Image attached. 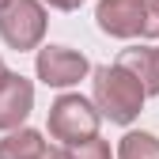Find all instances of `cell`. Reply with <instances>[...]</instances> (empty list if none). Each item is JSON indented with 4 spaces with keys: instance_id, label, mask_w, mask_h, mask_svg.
Segmentation results:
<instances>
[{
    "instance_id": "cell-1",
    "label": "cell",
    "mask_w": 159,
    "mask_h": 159,
    "mask_svg": "<svg viewBox=\"0 0 159 159\" xmlns=\"http://www.w3.org/2000/svg\"><path fill=\"white\" fill-rule=\"evenodd\" d=\"M144 98H148L144 84L125 65L95 68V106L102 110V117H110V121H117V125H129L133 117L140 114Z\"/></svg>"
},
{
    "instance_id": "cell-2",
    "label": "cell",
    "mask_w": 159,
    "mask_h": 159,
    "mask_svg": "<svg viewBox=\"0 0 159 159\" xmlns=\"http://www.w3.org/2000/svg\"><path fill=\"white\" fill-rule=\"evenodd\" d=\"M95 19L114 38H159V0H98Z\"/></svg>"
},
{
    "instance_id": "cell-3",
    "label": "cell",
    "mask_w": 159,
    "mask_h": 159,
    "mask_svg": "<svg viewBox=\"0 0 159 159\" xmlns=\"http://www.w3.org/2000/svg\"><path fill=\"white\" fill-rule=\"evenodd\" d=\"M98 117H102V110L95 102H87L84 95H61L49 106V136L72 148L98 133Z\"/></svg>"
},
{
    "instance_id": "cell-4",
    "label": "cell",
    "mask_w": 159,
    "mask_h": 159,
    "mask_svg": "<svg viewBox=\"0 0 159 159\" xmlns=\"http://www.w3.org/2000/svg\"><path fill=\"white\" fill-rule=\"evenodd\" d=\"M46 34V8L38 0H11L0 11V38L11 49H34Z\"/></svg>"
},
{
    "instance_id": "cell-5",
    "label": "cell",
    "mask_w": 159,
    "mask_h": 159,
    "mask_svg": "<svg viewBox=\"0 0 159 159\" xmlns=\"http://www.w3.org/2000/svg\"><path fill=\"white\" fill-rule=\"evenodd\" d=\"M38 80H42L46 87H72L80 84L91 65H87V57L80 53V49H68V46H46V49H38Z\"/></svg>"
},
{
    "instance_id": "cell-6",
    "label": "cell",
    "mask_w": 159,
    "mask_h": 159,
    "mask_svg": "<svg viewBox=\"0 0 159 159\" xmlns=\"http://www.w3.org/2000/svg\"><path fill=\"white\" fill-rule=\"evenodd\" d=\"M34 110V87H30V80L23 76H8L4 84H0V129L11 133L27 121V114Z\"/></svg>"
},
{
    "instance_id": "cell-7",
    "label": "cell",
    "mask_w": 159,
    "mask_h": 159,
    "mask_svg": "<svg viewBox=\"0 0 159 159\" xmlns=\"http://www.w3.org/2000/svg\"><path fill=\"white\" fill-rule=\"evenodd\" d=\"M117 65H125L136 80H140L148 95H159V49H152V46H133V49H121Z\"/></svg>"
},
{
    "instance_id": "cell-8",
    "label": "cell",
    "mask_w": 159,
    "mask_h": 159,
    "mask_svg": "<svg viewBox=\"0 0 159 159\" xmlns=\"http://www.w3.org/2000/svg\"><path fill=\"white\" fill-rule=\"evenodd\" d=\"M42 148H46V140L38 129H11L0 140V159H34Z\"/></svg>"
},
{
    "instance_id": "cell-9",
    "label": "cell",
    "mask_w": 159,
    "mask_h": 159,
    "mask_svg": "<svg viewBox=\"0 0 159 159\" xmlns=\"http://www.w3.org/2000/svg\"><path fill=\"white\" fill-rule=\"evenodd\" d=\"M117 159H159V136L152 133H125Z\"/></svg>"
},
{
    "instance_id": "cell-10",
    "label": "cell",
    "mask_w": 159,
    "mask_h": 159,
    "mask_svg": "<svg viewBox=\"0 0 159 159\" xmlns=\"http://www.w3.org/2000/svg\"><path fill=\"white\" fill-rule=\"evenodd\" d=\"M68 155L72 159H114V152H110V144L102 140V136H87V140H80V144H72L68 148Z\"/></svg>"
},
{
    "instance_id": "cell-11",
    "label": "cell",
    "mask_w": 159,
    "mask_h": 159,
    "mask_svg": "<svg viewBox=\"0 0 159 159\" xmlns=\"http://www.w3.org/2000/svg\"><path fill=\"white\" fill-rule=\"evenodd\" d=\"M34 159H72V155H68V144H46Z\"/></svg>"
},
{
    "instance_id": "cell-12",
    "label": "cell",
    "mask_w": 159,
    "mask_h": 159,
    "mask_svg": "<svg viewBox=\"0 0 159 159\" xmlns=\"http://www.w3.org/2000/svg\"><path fill=\"white\" fill-rule=\"evenodd\" d=\"M46 4H49V8H57V11H76L84 0H46Z\"/></svg>"
},
{
    "instance_id": "cell-13",
    "label": "cell",
    "mask_w": 159,
    "mask_h": 159,
    "mask_svg": "<svg viewBox=\"0 0 159 159\" xmlns=\"http://www.w3.org/2000/svg\"><path fill=\"white\" fill-rule=\"evenodd\" d=\"M8 76H11V72H8V65H4V61H0V84H4V80H8Z\"/></svg>"
},
{
    "instance_id": "cell-14",
    "label": "cell",
    "mask_w": 159,
    "mask_h": 159,
    "mask_svg": "<svg viewBox=\"0 0 159 159\" xmlns=\"http://www.w3.org/2000/svg\"><path fill=\"white\" fill-rule=\"evenodd\" d=\"M8 4H11V0H0V11H4V8H8Z\"/></svg>"
}]
</instances>
